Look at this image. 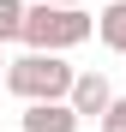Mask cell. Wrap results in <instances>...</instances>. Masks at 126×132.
I'll list each match as a JSON object with an SVG mask.
<instances>
[{
    "mask_svg": "<svg viewBox=\"0 0 126 132\" xmlns=\"http://www.w3.org/2000/svg\"><path fill=\"white\" fill-rule=\"evenodd\" d=\"M72 84H78V72L66 66V54H18L6 66V90L24 102V108L30 102H66Z\"/></svg>",
    "mask_w": 126,
    "mask_h": 132,
    "instance_id": "6da1fadb",
    "label": "cell"
},
{
    "mask_svg": "<svg viewBox=\"0 0 126 132\" xmlns=\"http://www.w3.org/2000/svg\"><path fill=\"white\" fill-rule=\"evenodd\" d=\"M90 36H96V18L84 6H48V0H36L30 18H24L30 54H66V48H78V42H90Z\"/></svg>",
    "mask_w": 126,
    "mask_h": 132,
    "instance_id": "7a4b0ae2",
    "label": "cell"
},
{
    "mask_svg": "<svg viewBox=\"0 0 126 132\" xmlns=\"http://www.w3.org/2000/svg\"><path fill=\"white\" fill-rule=\"evenodd\" d=\"M66 102H72L78 120H96V126H102V114L114 108V90H108V78H102V72H78V84H72Z\"/></svg>",
    "mask_w": 126,
    "mask_h": 132,
    "instance_id": "3957f363",
    "label": "cell"
},
{
    "mask_svg": "<svg viewBox=\"0 0 126 132\" xmlns=\"http://www.w3.org/2000/svg\"><path fill=\"white\" fill-rule=\"evenodd\" d=\"M18 126L24 132H78L84 120L72 114V102H30L24 114H18Z\"/></svg>",
    "mask_w": 126,
    "mask_h": 132,
    "instance_id": "277c9868",
    "label": "cell"
},
{
    "mask_svg": "<svg viewBox=\"0 0 126 132\" xmlns=\"http://www.w3.org/2000/svg\"><path fill=\"white\" fill-rule=\"evenodd\" d=\"M96 36H102V48L126 54V0H108V6L96 12Z\"/></svg>",
    "mask_w": 126,
    "mask_h": 132,
    "instance_id": "5b68a950",
    "label": "cell"
},
{
    "mask_svg": "<svg viewBox=\"0 0 126 132\" xmlns=\"http://www.w3.org/2000/svg\"><path fill=\"white\" fill-rule=\"evenodd\" d=\"M24 18H30L24 0H0V48L6 42H24Z\"/></svg>",
    "mask_w": 126,
    "mask_h": 132,
    "instance_id": "8992f818",
    "label": "cell"
},
{
    "mask_svg": "<svg viewBox=\"0 0 126 132\" xmlns=\"http://www.w3.org/2000/svg\"><path fill=\"white\" fill-rule=\"evenodd\" d=\"M102 132H126V96H114V108L102 114Z\"/></svg>",
    "mask_w": 126,
    "mask_h": 132,
    "instance_id": "52a82bcc",
    "label": "cell"
},
{
    "mask_svg": "<svg viewBox=\"0 0 126 132\" xmlns=\"http://www.w3.org/2000/svg\"><path fill=\"white\" fill-rule=\"evenodd\" d=\"M48 6H84V0H48Z\"/></svg>",
    "mask_w": 126,
    "mask_h": 132,
    "instance_id": "ba28073f",
    "label": "cell"
},
{
    "mask_svg": "<svg viewBox=\"0 0 126 132\" xmlns=\"http://www.w3.org/2000/svg\"><path fill=\"white\" fill-rule=\"evenodd\" d=\"M6 66H12V60H6V54H0V84H6Z\"/></svg>",
    "mask_w": 126,
    "mask_h": 132,
    "instance_id": "9c48e42d",
    "label": "cell"
}]
</instances>
